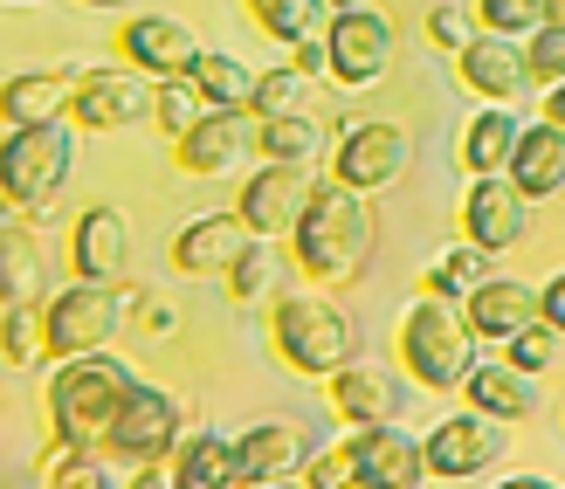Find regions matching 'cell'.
<instances>
[{
    "label": "cell",
    "instance_id": "1",
    "mask_svg": "<svg viewBox=\"0 0 565 489\" xmlns=\"http://www.w3.org/2000/svg\"><path fill=\"white\" fill-rule=\"evenodd\" d=\"M373 248H380L373 193H359V187H345V180L310 187L303 214H297V227H290V255H297V269H303L310 283H352V276H365Z\"/></svg>",
    "mask_w": 565,
    "mask_h": 489
},
{
    "label": "cell",
    "instance_id": "2",
    "mask_svg": "<svg viewBox=\"0 0 565 489\" xmlns=\"http://www.w3.org/2000/svg\"><path fill=\"white\" fill-rule=\"evenodd\" d=\"M125 393H131V365L110 359V344H104V352L55 359V372H49V421H55V435L104 448L110 421H118V407H125Z\"/></svg>",
    "mask_w": 565,
    "mask_h": 489
},
{
    "label": "cell",
    "instance_id": "3",
    "mask_svg": "<svg viewBox=\"0 0 565 489\" xmlns=\"http://www.w3.org/2000/svg\"><path fill=\"white\" fill-rule=\"evenodd\" d=\"M401 365H407V380H420L428 393H456L469 380V365H476V331L462 318V304H448V297H420L407 304V318H401Z\"/></svg>",
    "mask_w": 565,
    "mask_h": 489
},
{
    "label": "cell",
    "instance_id": "4",
    "mask_svg": "<svg viewBox=\"0 0 565 489\" xmlns=\"http://www.w3.org/2000/svg\"><path fill=\"white\" fill-rule=\"evenodd\" d=\"M70 166H76V131L63 118H49V125H8V131H0V193H8V208H21V214L42 221L49 200L63 193Z\"/></svg>",
    "mask_w": 565,
    "mask_h": 489
},
{
    "label": "cell",
    "instance_id": "5",
    "mask_svg": "<svg viewBox=\"0 0 565 489\" xmlns=\"http://www.w3.org/2000/svg\"><path fill=\"white\" fill-rule=\"evenodd\" d=\"M269 338H276V359L290 372H303V380H331V372L352 359V344H359L345 310H338L331 297H310V290L276 304Z\"/></svg>",
    "mask_w": 565,
    "mask_h": 489
},
{
    "label": "cell",
    "instance_id": "6",
    "mask_svg": "<svg viewBox=\"0 0 565 489\" xmlns=\"http://www.w3.org/2000/svg\"><path fill=\"white\" fill-rule=\"evenodd\" d=\"M131 290H118V283H70L63 297H49L42 304V318H49V359H76V352H104L110 338L125 331L131 318Z\"/></svg>",
    "mask_w": 565,
    "mask_h": 489
},
{
    "label": "cell",
    "instance_id": "7",
    "mask_svg": "<svg viewBox=\"0 0 565 489\" xmlns=\"http://www.w3.org/2000/svg\"><path fill=\"white\" fill-rule=\"evenodd\" d=\"M393 55H401V42H393V21L380 8H338L324 21V76L345 91H373L393 70Z\"/></svg>",
    "mask_w": 565,
    "mask_h": 489
},
{
    "label": "cell",
    "instance_id": "8",
    "mask_svg": "<svg viewBox=\"0 0 565 489\" xmlns=\"http://www.w3.org/2000/svg\"><path fill=\"white\" fill-rule=\"evenodd\" d=\"M173 442H180V407H173V393H159V386H146V380H131V393H125V407H118V421H110V435H104V448L118 455L125 469H159L166 455H173Z\"/></svg>",
    "mask_w": 565,
    "mask_h": 489
},
{
    "label": "cell",
    "instance_id": "9",
    "mask_svg": "<svg viewBox=\"0 0 565 489\" xmlns=\"http://www.w3.org/2000/svg\"><path fill=\"white\" fill-rule=\"evenodd\" d=\"M70 118L76 131H131L138 118H152V76L146 70H83L70 83Z\"/></svg>",
    "mask_w": 565,
    "mask_h": 489
},
{
    "label": "cell",
    "instance_id": "10",
    "mask_svg": "<svg viewBox=\"0 0 565 489\" xmlns=\"http://www.w3.org/2000/svg\"><path fill=\"white\" fill-rule=\"evenodd\" d=\"M407 159H414V138L386 118H365L338 131V152H331V180H345L359 193H386L393 180H407Z\"/></svg>",
    "mask_w": 565,
    "mask_h": 489
},
{
    "label": "cell",
    "instance_id": "11",
    "mask_svg": "<svg viewBox=\"0 0 565 489\" xmlns=\"http://www.w3.org/2000/svg\"><path fill=\"white\" fill-rule=\"evenodd\" d=\"M531 208H539V200H531L511 172H476L469 193H462V235L476 248L503 255V248H518L531 235Z\"/></svg>",
    "mask_w": 565,
    "mask_h": 489
},
{
    "label": "cell",
    "instance_id": "12",
    "mask_svg": "<svg viewBox=\"0 0 565 489\" xmlns=\"http://www.w3.org/2000/svg\"><path fill=\"white\" fill-rule=\"evenodd\" d=\"M310 166H290V159H269L256 180L242 187V200H235V214H242V227L248 235H263V242H290V227H297V214H303V200H310Z\"/></svg>",
    "mask_w": 565,
    "mask_h": 489
},
{
    "label": "cell",
    "instance_id": "13",
    "mask_svg": "<svg viewBox=\"0 0 565 489\" xmlns=\"http://www.w3.org/2000/svg\"><path fill=\"white\" fill-rule=\"evenodd\" d=\"M428 476H441V482H469V476H483V469H497V455H503V421H490V414H448L441 427H428Z\"/></svg>",
    "mask_w": 565,
    "mask_h": 489
},
{
    "label": "cell",
    "instance_id": "14",
    "mask_svg": "<svg viewBox=\"0 0 565 489\" xmlns=\"http://www.w3.org/2000/svg\"><path fill=\"white\" fill-rule=\"evenodd\" d=\"M70 269L83 283H125V269H131V227H125V214L110 208V200H97V208L76 214V227H70Z\"/></svg>",
    "mask_w": 565,
    "mask_h": 489
},
{
    "label": "cell",
    "instance_id": "15",
    "mask_svg": "<svg viewBox=\"0 0 565 489\" xmlns=\"http://www.w3.org/2000/svg\"><path fill=\"white\" fill-rule=\"evenodd\" d=\"M456 76L469 83L476 97L490 104H511L524 83H531V63H524V42L518 35H497V28H476L469 49H456Z\"/></svg>",
    "mask_w": 565,
    "mask_h": 489
},
{
    "label": "cell",
    "instance_id": "16",
    "mask_svg": "<svg viewBox=\"0 0 565 489\" xmlns=\"http://www.w3.org/2000/svg\"><path fill=\"white\" fill-rule=\"evenodd\" d=\"M173 146H180L186 172L221 180V172H235L248 152H256V110H207V118L193 125L186 138H173Z\"/></svg>",
    "mask_w": 565,
    "mask_h": 489
},
{
    "label": "cell",
    "instance_id": "17",
    "mask_svg": "<svg viewBox=\"0 0 565 489\" xmlns=\"http://www.w3.org/2000/svg\"><path fill=\"white\" fill-rule=\"evenodd\" d=\"M352 448H359V482H365V489H414L420 476H428V448H420L401 421L359 427Z\"/></svg>",
    "mask_w": 565,
    "mask_h": 489
},
{
    "label": "cell",
    "instance_id": "18",
    "mask_svg": "<svg viewBox=\"0 0 565 489\" xmlns=\"http://www.w3.org/2000/svg\"><path fill=\"white\" fill-rule=\"evenodd\" d=\"M118 49H125L131 70H146V76L159 83V76H186V70H193L201 35H193L186 21H173V14H131L125 35H118Z\"/></svg>",
    "mask_w": 565,
    "mask_h": 489
},
{
    "label": "cell",
    "instance_id": "19",
    "mask_svg": "<svg viewBox=\"0 0 565 489\" xmlns=\"http://www.w3.org/2000/svg\"><path fill=\"white\" fill-rule=\"evenodd\" d=\"M324 386H331V414L345 421V427L401 421V380H393L386 365H359V359H345Z\"/></svg>",
    "mask_w": 565,
    "mask_h": 489
},
{
    "label": "cell",
    "instance_id": "20",
    "mask_svg": "<svg viewBox=\"0 0 565 489\" xmlns=\"http://www.w3.org/2000/svg\"><path fill=\"white\" fill-rule=\"evenodd\" d=\"M310 469V435L290 421H263L235 442V482H282Z\"/></svg>",
    "mask_w": 565,
    "mask_h": 489
},
{
    "label": "cell",
    "instance_id": "21",
    "mask_svg": "<svg viewBox=\"0 0 565 489\" xmlns=\"http://www.w3.org/2000/svg\"><path fill=\"white\" fill-rule=\"evenodd\" d=\"M462 318H469V331L483 344H503V338H518L531 318H539V290L518 283V276H483L462 297Z\"/></svg>",
    "mask_w": 565,
    "mask_h": 489
},
{
    "label": "cell",
    "instance_id": "22",
    "mask_svg": "<svg viewBox=\"0 0 565 489\" xmlns=\"http://www.w3.org/2000/svg\"><path fill=\"white\" fill-rule=\"evenodd\" d=\"M242 248H248L242 214H193L173 235V269L180 276H228Z\"/></svg>",
    "mask_w": 565,
    "mask_h": 489
},
{
    "label": "cell",
    "instance_id": "23",
    "mask_svg": "<svg viewBox=\"0 0 565 489\" xmlns=\"http://www.w3.org/2000/svg\"><path fill=\"white\" fill-rule=\"evenodd\" d=\"M462 393H469L476 414H490V421L511 427V421H531V407H539V372H524L511 359H476Z\"/></svg>",
    "mask_w": 565,
    "mask_h": 489
},
{
    "label": "cell",
    "instance_id": "24",
    "mask_svg": "<svg viewBox=\"0 0 565 489\" xmlns=\"http://www.w3.org/2000/svg\"><path fill=\"white\" fill-rule=\"evenodd\" d=\"M511 180H518L531 200H552V193H565V125L539 118V125H524V131H518Z\"/></svg>",
    "mask_w": 565,
    "mask_h": 489
},
{
    "label": "cell",
    "instance_id": "25",
    "mask_svg": "<svg viewBox=\"0 0 565 489\" xmlns=\"http://www.w3.org/2000/svg\"><path fill=\"white\" fill-rule=\"evenodd\" d=\"M70 83L63 70H28L0 83V125H49V118H70Z\"/></svg>",
    "mask_w": 565,
    "mask_h": 489
},
{
    "label": "cell",
    "instance_id": "26",
    "mask_svg": "<svg viewBox=\"0 0 565 489\" xmlns=\"http://www.w3.org/2000/svg\"><path fill=\"white\" fill-rule=\"evenodd\" d=\"M173 489H228L235 482V442L228 435H180L166 455Z\"/></svg>",
    "mask_w": 565,
    "mask_h": 489
},
{
    "label": "cell",
    "instance_id": "27",
    "mask_svg": "<svg viewBox=\"0 0 565 489\" xmlns=\"http://www.w3.org/2000/svg\"><path fill=\"white\" fill-rule=\"evenodd\" d=\"M518 110H503V104H490V110H476L469 118V131H462V172L476 180V172H511V152H518Z\"/></svg>",
    "mask_w": 565,
    "mask_h": 489
},
{
    "label": "cell",
    "instance_id": "28",
    "mask_svg": "<svg viewBox=\"0 0 565 489\" xmlns=\"http://www.w3.org/2000/svg\"><path fill=\"white\" fill-rule=\"evenodd\" d=\"M242 8H248V21H256L263 35H276L282 49L318 42L324 21H331V0H242Z\"/></svg>",
    "mask_w": 565,
    "mask_h": 489
},
{
    "label": "cell",
    "instance_id": "29",
    "mask_svg": "<svg viewBox=\"0 0 565 489\" xmlns=\"http://www.w3.org/2000/svg\"><path fill=\"white\" fill-rule=\"evenodd\" d=\"M186 76L201 83V97H207L214 110H256V70H248V63H235V55L201 49Z\"/></svg>",
    "mask_w": 565,
    "mask_h": 489
},
{
    "label": "cell",
    "instance_id": "30",
    "mask_svg": "<svg viewBox=\"0 0 565 489\" xmlns=\"http://www.w3.org/2000/svg\"><path fill=\"white\" fill-rule=\"evenodd\" d=\"M256 152L263 159H290V166H310L324 152V125L310 110H276V118H256Z\"/></svg>",
    "mask_w": 565,
    "mask_h": 489
},
{
    "label": "cell",
    "instance_id": "31",
    "mask_svg": "<svg viewBox=\"0 0 565 489\" xmlns=\"http://www.w3.org/2000/svg\"><path fill=\"white\" fill-rule=\"evenodd\" d=\"M42 297V242L0 221V310Z\"/></svg>",
    "mask_w": 565,
    "mask_h": 489
},
{
    "label": "cell",
    "instance_id": "32",
    "mask_svg": "<svg viewBox=\"0 0 565 489\" xmlns=\"http://www.w3.org/2000/svg\"><path fill=\"white\" fill-rule=\"evenodd\" d=\"M207 97H201V83H193V76H159L152 83V125L166 131V138H186L193 125H201L207 118Z\"/></svg>",
    "mask_w": 565,
    "mask_h": 489
},
{
    "label": "cell",
    "instance_id": "33",
    "mask_svg": "<svg viewBox=\"0 0 565 489\" xmlns=\"http://www.w3.org/2000/svg\"><path fill=\"white\" fill-rule=\"evenodd\" d=\"M483 276H490V248H476V242L462 235L456 248H441V255H435L428 290H435V297H448V304H462V297L476 290V283H483Z\"/></svg>",
    "mask_w": 565,
    "mask_h": 489
},
{
    "label": "cell",
    "instance_id": "34",
    "mask_svg": "<svg viewBox=\"0 0 565 489\" xmlns=\"http://www.w3.org/2000/svg\"><path fill=\"white\" fill-rule=\"evenodd\" d=\"M35 476H42L49 489H97V482H104V463L90 455V442L55 435V442H49V455L35 463Z\"/></svg>",
    "mask_w": 565,
    "mask_h": 489
},
{
    "label": "cell",
    "instance_id": "35",
    "mask_svg": "<svg viewBox=\"0 0 565 489\" xmlns=\"http://www.w3.org/2000/svg\"><path fill=\"white\" fill-rule=\"evenodd\" d=\"M0 359H8V365L49 359V318L35 304H8V310H0Z\"/></svg>",
    "mask_w": 565,
    "mask_h": 489
},
{
    "label": "cell",
    "instance_id": "36",
    "mask_svg": "<svg viewBox=\"0 0 565 489\" xmlns=\"http://www.w3.org/2000/svg\"><path fill=\"white\" fill-rule=\"evenodd\" d=\"M310 76L303 63H282V70H263L256 76V118H276V110H310Z\"/></svg>",
    "mask_w": 565,
    "mask_h": 489
},
{
    "label": "cell",
    "instance_id": "37",
    "mask_svg": "<svg viewBox=\"0 0 565 489\" xmlns=\"http://www.w3.org/2000/svg\"><path fill=\"white\" fill-rule=\"evenodd\" d=\"M524 63H531V83L539 91H558L565 83V21H539L524 35Z\"/></svg>",
    "mask_w": 565,
    "mask_h": 489
},
{
    "label": "cell",
    "instance_id": "38",
    "mask_svg": "<svg viewBox=\"0 0 565 489\" xmlns=\"http://www.w3.org/2000/svg\"><path fill=\"white\" fill-rule=\"evenodd\" d=\"M269 283H276V255H269L263 235H248V248L235 255V269H228V290H235V304H256Z\"/></svg>",
    "mask_w": 565,
    "mask_h": 489
},
{
    "label": "cell",
    "instance_id": "39",
    "mask_svg": "<svg viewBox=\"0 0 565 489\" xmlns=\"http://www.w3.org/2000/svg\"><path fill=\"white\" fill-rule=\"evenodd\" d=\"M545 21V0H476V28H497V35H531Z\"/></svg>",
    "mask_w": 565,
    "mask_h": 489
},
{
    "label": "cell",
    "instance_id": "40",
    "mask_svg": "<svg viewBox=\"0 0 565 489\" xmlns=\"http://www.w3.org/2000/svg\"><path fill=\"white\" fill-rule=\"evenodd\" d=\"M503 359L524 365V372H552V359H558V331H552L545 318H531L518 338H503Z\"/></svg>",
    "mask_w": 565,
    "mask_h": 489
},
{
    "label": "cell",
    "instance_id": "41",
    "mask_svg": "<svg viewBox=\"0 0 565 489\" xmlns=\"http://www.w3.org/2000/svg\"><path fill=\"white\" fill-rule=\"evenodd\" d=\"M469 35H476V14H462L456 0H441V8H428V42H435V49H448V55H456V49H469Z\"/></svg>",
    "mask_w": 565,
    "mask_h": 489
},
{
    "label": "cell",
    "instance_id": "42",
    "mask_svg": "<svg viewBox=\"0 0 565 489\" xmlns=\"http://www.w3.org/2000/svg\"><path fill=\"white\" fill-rule=\"evenodd\" d=\"M310 489H345V482H359V448L345 442V448H331V455H310Z\"/></svg>",
    "mask_w": 565,
    "mask_h": 489
},
{
    "label": "cell",
    "instance_id": "43",
    "mask_svg": "<svg viewBox=\"0 0 565 489\" xmlns=\"http://www.w3.org/2000/svg\"><path fill=\"white\" fill-rule=\"evenodd\" d=\"M539 318H545V325L565 338V269H558V276L545 283V290H539Z\"/></svg>",
    "mask_w": 565,
    "mask_h": 489
},
{
    "label": "cell",
    "instance_id": "44",
    "mask_svg": "<svg viewBox=\"0 0 565 489\" xmlns=\"http://www.w3.org/2000/svg\"><path fill=\"white\" fill-rule=\"evenodd\" d=\"M138 310H146V331H152V338L173 331V310H166V304H146V297H138Z\"/></svg>",
    "mask_w": 565,
    "mask_h": 489
},
{
    "label": "cell",
    "instance_id": "45",
    "mask_svg": "<svg viewBox=\"0 0 565 489\" xmlns=\"http://www.w3.org/2000/svg\"><path fill=\"white\" fill-rule=\"evenodd\" d=\"M545 118H552V125H565V83H558V91H545Z\"/></svg>",
    "mask_w": 565,
    "mask_h": 489
},
{
    "label": "cell",
    "instance_id": "46",
    "mask_svg": "<svg viewBox=\"0 0 565 489\" xmlns=\"http://www.w3.org/2000/svg\"><path fill=\"white\" fill-rule=\"evenodd\" d=\"M545 21H565V0H545Z\"/></svg>",
    "mask_w": 565,
    "mask_h": 489
},
{
    "label": "cell",
    "instance_id": "47",
    "mask_svg": "<svg viewBox=\"0 0 565 489\" xmlns=\"http://www.w3.org/2000/svg\"><path fill=\"white\" fill-rule=\"evenodd\" d=\"M83 8H131V0H83Z\"/></svg>",
    "mask_w": 565,
    "mask_h": 489
},
{
    "label": "cell",
    "instance_id": "48",
    "mask_svg": "<svg viewBox=\"0 0 565 489\" xmlns=\"http://www.w3.org/2000/svg\"><path fill=\"white\" fill-rule=\"evenodd\" d=\"M338 8H373V0H331V14H338Z\"/></svg>",
    "mask_w": 565,
    "mask_h": 489
},
{
    "label": "cell",
    "instance_id": "49",
    "mask_svg": "<svg viewBox=\"0 0 565 489\" xmlns=\"http://www.w3.org/2000/svg\"><path fill=\"white\" fill-rule=\"evenodd\" d=\"M0 221H8V193H0Z\"/></svg>",
    "mask_w": 565,
    "mask_h": 489
},
{
    "label": "cell",
    "instance_id": "50",
    "mask_svg": "<svg viewBox=\"0 0 565 489\" xmlns=\"http://www.w3.org/2000/svg\"><path fill=\"white\" fill-rule=\"evenodd\" d=\"M0 131H8V125H0Z\"/></svg>",
    "mask_w": 565,
    "mask_h": 489
},
{
    "label": "cell",
    "instance_id": "51",
    "mask_svg": "<svg viewBox=\"0 0 565 489\" xmlns=\"http://www.w3.org/2000/svg\"><path fill=\"white\" fill-rule=\"evenodd\" d=\"M14 8H21V0H14Z\"/></svg>",
    "mask_w": 565,
    "mask_h": 489
}]
</instances>
